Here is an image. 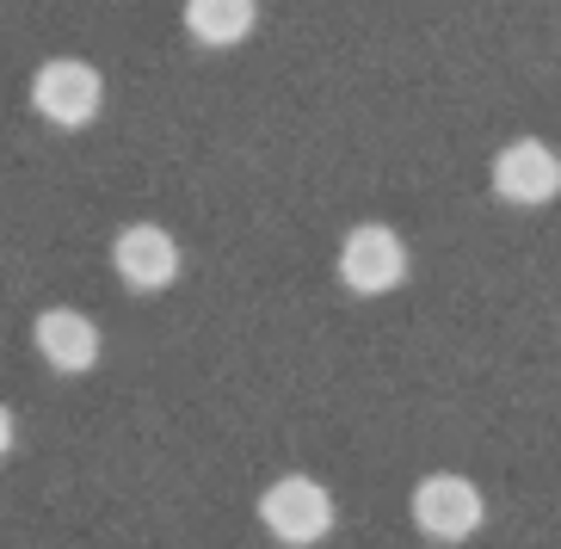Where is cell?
I'll return each mask as SVG.
<instances>
[{
    "label": "cell",
    "instance_id": "7a4b0ae2",
    "mask_svg": "<svg viewBox=\"0 0 561 549\" xmlns=\"http://www.w3.org/2000/svg\"><path fill=\"white\" fill-rule=\"evenodd\" d=\"M105 105V81L100 68L81 62V56H50V62H37L32 75V112L44 117V124H56V130H81V124H93Z\"/></svg>",
    "mask_w": 561,
    "mask_h": 549
},
{
    "label": "cell",
    "instance_id": "5b68a950",
    "mask_svg": "<svg viewBox=\"0 0 561 549\" xmlns=\"http://www.w3.org/2000/svg\"><path fill=\"white\" fill-rule=\"evenodd\" d=\"M494 192L506 204H525V210H537V204H556L561 198V155L549 149L543 136H518V142H506V149L494 155Z\"/></svg>",
    "mask_w": 561,
    "mask_h": 549
},
{
    "label": "cell",
    "instance_id": "277c9868",
    "mask_svg": "<svg viewBox=\"0 0 561 549\" xmlns=\"http://www.w3.org/2000/svg\"><path fill=\"white\" fill-rule=\"evenodd\" d=\"M408 241H401L389 222H358V229L340 241V284L352 297H389L408 284Z\"/></svg>",
    "mask_w": 561,
    "mask_h": 549
},
{
    "label": "cell",
    "instance_id": "52a82bcc",
    "mask_svg": "<svg viewBox=\"0 0 561 549\" xmlns=\"http://www.w3.org/2000/svg\"><path fill=\"white\" fill-rule=\"evenodd\" d=\"M32 346H37V358L50 370H62V377H81V370L100 365V328H93V316L68 309V302H56V309H44V316L32 321Z\"/></svg>",
    "mask_w": 561,
    "mask_h": 549
},
{
    "label": "cell",
    "instance_id": "ba28073f",
    "mask_svg": "<svg viewBox=\"0 0 561 549\" xmlns=\"http://www.w3.org/2000/svg\"><path fill=\"white\" fill-rule=\"evenodd\" d=\"M260 25V0H185V32L204 50H234Z\"/></svg>",
    "mask_w": 561,
    "mask_h": 549
},
{
    "label": "cell",
    "instance_id": "6da1fadb",
    "mask_svg": "<svg viewBox=\"0 0 561 549\" xmlns=\"http://www.w3.org/2000/svg\"><path fill=\"white\" fill-rule=\"evenodd\" d=\"M408 513H413V531L426 537V544H469L481 531V518H488V500H481V488L469 476L432 469V476L413 482Z\"/></svg>",
    "mask_w": 561,
    "mask_h": 549
},
{
    "label": "cell",
    "instance_id": "9c48e42d",
    "mask_svg": "<svg viewBox=\"0 0 561 549\" xmlns=\"http://www.w3.org/2000/svg\"><path fill=\"white\" fill-rule=\"evenodd\" d=\"M13 438H19V420H13V408H7V401H0V457H7V450H13Z\"/></svg>",
    "mask_w": 561,
    "mask_h": 549
},
{
    "label": "cell",
    "instance_id": "3957f363",
    "mask_svg": "<svg viewBox=\"0 0 561 549\" xmlns=\"http://www.w3.org/2000/svg\"><path fill=\"white\" fill-rule=\"evenodd\" d=\"M260 525L278 537L284 549H314L333 531V494L314 476H278L260 494Z\"/></svg>",
    "mask_w": 561,
    "mask_h": 549
},
{
    "label": "cell",
    "instance_id": "8992f818",
    "mask_svg": "<svg viewBox=\"0 0 561 549\" xmlns=\"http://www.w3.org/2000/svg\"><path fill=\"white\" fill-rule=\"evenodd\" d=\"M112 266L130 290L154 297V290H167V284L180 278V241L161 222H124L112 241Z\"/></svg>",
    "mask_w": 561,
    "mask_h": 549
}]
</instances>
